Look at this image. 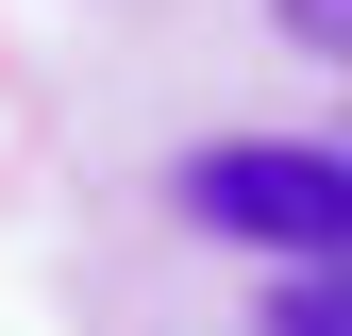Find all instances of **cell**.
Segmentation results:
<instances>
[{
	"label": "cell",
	"instance_id": "1",
	"mask_svg": "<svg viewBox=\"0 0 352 336\" xmlns=\"http://www.w3.org/2000/svg\"><path fill=\"white\" fill-rule=\"evenodd\" d=\"M185 219H201V235H235V252L319 269V252H352V151H302V135H218V151H185Z\"/></svg>",
	"mask_w": 352,
	"mask_h": 336
},
{
	"label": "cell",
	"instance_id": "2",
	"mask_svg": "<svg viewBox=\"0 0 352 336\" xmlns=\"http://www.w3.org/2000/svg\"><path fill=\"white\" fill-rule=\"evenodd\" d=\"M269 336H352V252H319V269H285Z\"/></svg>",
	"mask_w": 352,
	"mask_h": 336
},
{
	"label": "cell",
	"instance_id": "3",
	"mask_svg": "<svg viewBox=\"0 0 352 336\" xmlns=\"http://www.w3.org/2000/svg\"><path fill=\"white\" fill-rule=\"evenodd\" d=\"M269 17L302 34V51H336V67H352V0H269Z\"/></svg>",
	"mask_w": 352,
	"mask_h": 336
}]
</instances>
